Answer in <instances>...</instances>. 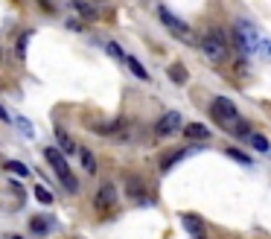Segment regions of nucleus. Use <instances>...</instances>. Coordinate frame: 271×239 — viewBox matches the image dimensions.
<instances>
[{"label":"nucleus","instance_id":"6","mask_svg":"<svg viewBox=\"0 0 271 239\" xmlns=\"http://www.w3.org/2000/svg\"><path fill=\"white\" fill-rule=\"evenodd\" d=\"M94 204H96V210H111V207L117 204V187H114V184H102L99 192H96Z\"/></svg>","mask_w":271,"mask_h":239},{"label":"nucleus","instance_id":"18","mask_svg":"<svg viewBox=\"0 0 271 239\" xmlns=\"http://www.w3.org/2000/svg\"><path fill=\"white\" fill-rule=\"evenodd\" d=\"M248 140H251V146H254V149H257V152H268V140H265V137H262V134H251V137H248Z\"/></svg>","mask_w":271,"mask_h":239},{"label":"nucleus","instance_id":"1","mask_svg":"<svg viewBox=\"0 0 271 239\" xmlns=\"http://www.w3.org/2000/svg\"><path fill=\"white\" fill-rule=\"evenodd\" d=\"M44 157H47L50 167L56 169V175H59V181L64 184V190L76 195V192H79V181L73 178L70 167H67V161H64V152H61L59 146H47V149H44Z\"/></svg>","mask_w":271,"mask_h":239},{"label":"nucleus","instance_id":"27","mask_svg":"<svg viewBox=\"0 0 271 239\" xmlns=\"http://www.w3.org/2000/svg\"><path fill=\"white\" fill-rule=\"evenodd\" d=\"M0 61H3V50H0Z\"/></svg>","mask_w":271,"mask_h":239},{"label":"nucleus","instance_id":"7","mask_svg":"<svg viewBox=\"0 0 271 239\" xmlns=\"http://www.w3.org/2000/svg\"><path fill=\"white\" fill-rule=\"evenodd\" d=\"M181 222H184V230H187V233H189L192 239H207V230H204V225H201V219H199V216L187 213L184 219H181Z\"/></svg>","mask_w":271,"mask_h":239},{"label":"nucleus","instance_id":"4","mask_svg":"<svg viewBox=\"0 0 271 239\" xmlns=\"http://www.w3.org/2000/svg\"><path fill=\"white\" fill-rule=\"evenodd\" d=\"M158 18H161V24H164L169 32H175L178 38H184V41H189V38H192V35H189V26L184 24L178 15L169 12V9H158Z\"/></svg>","mask_w":271,"mask_h":239},{"label":"nucleus","instance_id":"19","mask_svg":"<svg viewBox=\"0 0 271 239\" xmlns=\"http://www.w3.org/2000/svg\"><path fill=\"white\" fill-rule=\"evenodd\" d=\"M35 198L41 204H53V192H50L47 187H41V184H38V187H35Z\"/></svg>","mask_w":271,"mask_h":239},{"label":"nucleus","instance_id":"20","mask_svg":"<svg viewBox=\"0 0 271 239\" xmlns=\"http://www.w3.org/2000/svg\"><path fill=\"white\" fill-rule=\"evenodd\" d=\"M108 53H111V56H114V59L126 61V53H123V47H120V44H114V41H111V44H108Z\"/></svg>","mask_w":271,"mask_h":239},{"label":"nucleus","instance_id":"11","mask_svg":"<svg viewBox=\"0 0 271 239\" xmlns=\"http://www.w3.org/2000/svg\"><path fill=\"white\" fill-rule=\"evenodd\" d=\"M29 227H32V233H38V236H47L50 227H53V219L50 216H35V219H29Z\"/></svg>","mask_w":271,"mask_h":239},{"label":"nucleus","instance_id":"15","mask_svg":"<svg viewBox=\"0 0 271 239\" xmlns=\"http://www.w3.org/2000/svg\"><path fill=\"white\" fill-rule=\"evenodd\" d=\"M73 9L82 15V18H88V21H94V18H96V9L88 3V0H73Z\"/></svg>","mask_w":271,"mask_h":239},{"label":"nucleus","instance_id":"13","mask_svg":"<svg viewBox=\"0 0 271 239\" xmlns=\"http://www.w3.org/2000/svg\"><path fill=\"white\" fill-rule=\"evenodd\" d=\"M126 64H129V70L134 73V76H137L140 82H149V70H146V67H143L140 61L134 59V56H126Z\"/></svg>","mask_w":271,"mask_h":239},{"label":"nucleus","instance_id":"23","mask_svg":"<svg viewBox=\"0 0 271 239\" xmlns=\"http://www.w3.org/2000/svg\"><path fill=\"white\" fill-rule=\"evenodd\" d=\"M227 155H230V157H236L239 164H251V157H248V155H242L239 149H227Z\"/></svg>","mask_w":271,"mask_h":239},{"label":"nucleus","instance_id":"25","mask_svg":"<svg viewBox=\"0 0 271 239\" xmlns=\"http://www.w3.org/2000/svg\"><path fill=\"white\" fill-rule=\"evenodd\" d=\"M0 120H3V123H9V111H6L3 105H0Z\"/></svg>","mask_w":271,"mask_h":239},{"label":"nucleus","instance_id":"24","mask_svg":"<svg viewBox=\"0 0 271 239\" xmlns=\"http://www.w3.org/2000/svg\"><path fill=\"white\" fill-rule=\"evenodd\" d=\"M239 137H251V129H248V123H236V129H234Z\"/></svg>","mask_w":271,"mask_h":239},{"label":"nucleus","instance_id":"22","mask_svg":"<svg viewBox=\"0 0 271 239\" xmlns=\"http://www.w3.org/2000/svg\"><path fill=\"white\" fill-rule=\"evenodd\" d=\"M184 157V152H175V155H169V157H164V164H161V169H169L175 161H181Z\"/></svg>","mask_w":271,"mask_h":239},{"label":"nucleus","instance_id":"26","mask_svg":"<svg viewBox=\"0 0 271 239\" xmlns=\"http://www.w3.org/2000/svg\"><path fill=\"white\" fill-rule=\"evenodd\" d=\"M9 239H24V236H9Z\"/></svg>","mask_w":271,"mask_h":239},{"label":"nucleus","instance_id":"17","mask_svg":"<svg viewBox=\"0 0 271 239\" xmlns=\"http://www.w3.org/2000/svg\"><path fill=\"white\" fill-rule=\"evenodd\" d=\"M169 79L175 85H184L187 82V67L184 64H169Z\"/></svg>","mask_w":271,"mask_h":239},{"label":"nucleus","instance_id":"14","mask_svg":"<svg viewBox=\"0 0 271 239\" xmlns=\"http://www.w3.org/2000/svg\"><path fill=\"white\" fill-rule=\"evenodd\" d=\"M79 157H82L85 172H88V175H96V157H94V152H91V149H82V146H79Z\"/></svg>","mask_w":271,"mask_h":239},{"label":"nucleus","instance_id":"2","mask_svg":"<svg viewBox=\"0 0 271 239\" xmlns=\"http://www.w3.org/2000/svg\"><path fill=\"white\" fill-rule=\"evenodd\" d=\"M201 53H204L210 61H216V64L227 61V56H230L227 41H224V35L219 32V29H210V32H204V35H201Z\"/></svg>","mask_w":271,"mask_h":239},{"label":"nucleus","instance_id":"8","mask_svg":"<svg viewBox=\"0 0 271 239\" xmlns=\"http://www.w3.org/2000/svg\"><path fill=\"white\" fill-rule=\"evenodd\" d=\"M56 140H59V149L64 152V155H76V152H79L76 140H73V137L64 132V129H56Z\"/></svg>","mask_w":271,"mask_h":239},{"label":"nucleus","instance_id":"3","mask_svg":"<svg viewBox=\"0 0 271 239\" xmlns=\"http://www.w3.org/2000/svg\"><path fill=\"white\" fill-rule=\"evenodd\" d=\"M210 111H213V117L219 120L224 129H230V132L236 129V123H239V111H236V105L227 99V96H216Z\"/></svg>","mask_w":271,"mask_h":239},{"label":"nucleus","instance_id":"9","mask_svg":"<svg viewBox=\"0 0 271 239\" xmlns=\"http://www.w3.org/2000/svg\"><path fill=\"white\" fill-rule=\"evenodd\" d=\"M126 192H129L131 198H137V202H143V198H146V187H143V181L134 178V175H129V178H126Z\"/></svg>","mask_w":271,"mask_h":239},{"label":"nucleus","instance_id":"12","mask_svg":"<svg viewBox=\"0 0 271 239\" xmlns=\"http://www.w3.org/2000/svg\"><path fill=\"white\" fill-rule=\"evenodd\" d=\"M29 38H32V29H24V32H21V38L15 41V56H18V61L26 59V44H29Z\"/></svg>","mask_w":271,"mask_h":239},{"label":"nucleus","instance_id":"10","mask_svg":"<svg viewBox=\"0 0 271 239\" xmlns=\"http://www.w3.org/2000/svg\"><path fill=\"white\" fill-rule=\"evenodd\" d=\"M184 134H187L189 140H207V137H210V129L201 126V123H189V126H184Z\"/></svg>","mask_w":271,"mask_h":239},{"label":"nucleus","instance_id":"16","mask_svg":"<svg viewBox=\"0 0 271 239\" xmlns=\"http://www.w3.org/2000/svg\"><path fill=\"white\" fill-rule=\"evenodd\" d=\"M3 169H6V172H15L18 178H26V175H29V167H26V164H21V161H6V164H3Z\"/></svg>","mask_w":271,"mask_h":239},{"label":"nucleus","instance_id":"5","mask_svg":"<svg viewBox=\"0 0 271 239\" xmlns=\"http://www.w3.org/2000/svg\"><path fill=\"white\" fill-rule=\"evenodd\" d=\"M178 129H181V114H178V111H169V114H164V117L158 120L154 134H158V137H169V134H175Z\"/></svg>","mask_w":271,"mask_h":239},{"label":"nucleus","instance_id":"21","mask_svg":"<svg viewBox=\"0 0 271 239\" xmlns=\"http://www.w3.org/2000/svg\"><path fill=\"white\" fill-rule=\"evenodd\" d=\"M18 126H21V132H24L26 137H32V134H35V132H32V126H29V120H26V117H18Z\"/></svg>","mask_w":271,"mask_h":239}]
</instances>
